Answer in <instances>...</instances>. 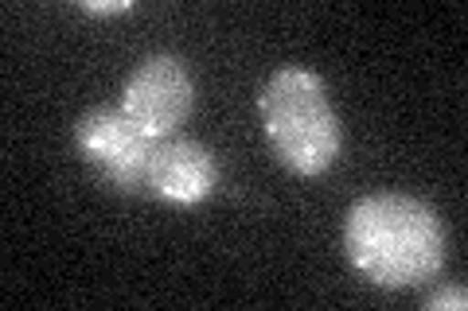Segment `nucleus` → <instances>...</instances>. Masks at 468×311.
<instances>
[{
    "label": "nucleus",
    "mask_w": 468,
    "mask_h": 311,
    "mask_svg": "<svg viewBox=\"0 0 468 311\" xmlns=\"http://www.w3.org/2000/svg\"><path fill=\"white\" fill-rule=\"evenodd\" d=\"M344 249L359 276L378 288H410L441 273L445 230L430 202L399 191L363 195L344 222Z\"/></svg>",
    "instance_id": "f257e3e1"
},
{
    "label": "nucleus",
    "mask_w": 468,
    "mask_h": 311,
    "mask_svg": "<svg viewBox=\"0 0 468 311\" xmlns=\"http://www.w3.org/2000/svg\"><path fill=\"white\" fill-rule=\"evenodd\" d=\"M261 129L273 156L292 175H324L340 156V117L320 74L282 67L258 94Z\"/></svg>",
    "instance_id": "f03ea898"
},
{
    "label": "nucleus",
    "mask_w": 468,
    "mask_h": 311,
    "mask_svg": "<svg viewBox=\"0 0 468 311\" xmlns=\"http://www.w3.org/2000/svg\"><path fill=\"white\" fill-rule=\"evenodd\" d=\"M153 144L156 140L129 121L122 106H94L75 125V148H79L82 164L110 191H117V195H141V191H149L144 187V175H149Z\"/></svg>",
    "instance_id": "7ed1b4c3"
},
{
    "label": "nucleus",
    "mask_w": 468,
    "mask_h": 311,
    "mask_svg": "<svg viewBox=\"0 0 468 311\" xmlns=\"http://www.w3.org/2000/svg\"><path fill=\"white\" fill-rule=\"evenodd\" d=\"M192 74L176 55H149L141 58L137 70L125 78L122 90V109L141 132L153 140L176 137L184 129L187 113H192Z\"/></svg>",
    "instance_id": "20e7f679"
},
{
    "label": "nucleus",
    "mask_w": 468,
    "mask_h": 311,
    "mask_svg": "<svg viewBox=\"0 0 468 311\" xmlns=\"http://www.w3.org/2000/svg\"><path fill=\"white\" fill-rule=\"evenodd\" d=\"M215 180H218L215 156H211V148H203L199 140L165 137V140L153 144L144 187H149V195H156L160 202L199 206V202L211 199Z\"/></svg>",
    "instance_id": "39448f33"
},
{
    "label": "nucleus",
    "mask_w": 468,
    "mask_h": 311,
    "mask_svg": "<svg viewBox=\"0 0 468 311\" xmlns=\"http://www.w3.org/2000/svg\"><path fill=\"white\" fill-rule=\"evenodd\" d=\"M437 307H452V311H464L468 307V292L464 288H445L426 300V311H437Z\"/></svg>",
    "instance_id": "423d86ee"
},
{
    "label": "nucleus",
    "mask_w": 468,
    "mask_h": 311,
    "mask_svg": "<svg viewBox=\"0 0 468 311\" xmlns=\"http://www.w3.org/2000/svg\"><path fill=\"white\" fill-rule=\"evenodd\" d=\"M133 5L129 0H110V5H94V0H86L82 12H94V16H117V12H129Z\"/></svg>",
    "instance_id": "0eeeda50"
}]
</instances>
